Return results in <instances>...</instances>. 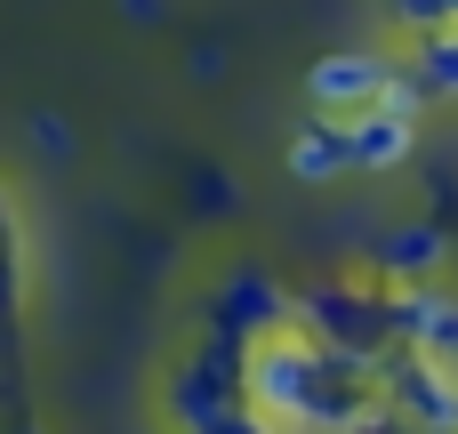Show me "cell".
Segmentation results:
<instances>
[{"label": "cell", "mask_w": 458, "mask_h": 434, "mask_svg": "<svg viewBox=\"0 0 458 434\" xmlns=\"http://www.w3.org/2000/svg\"><path fill=\"white\" fill-rule=\"evenodd\" d=\"M403 330H411V346L427 354V362H458V298H443V290H403Z\"/></svg>", "instance_id": "2"}, {"label": "cell", "mask_w": 458, "mask_h": 434, "mask_svg": "<svg viewBox=\"0 0 458 434\" xmlns=\"http://www.w3.org/2000/svg\"><path fill=\"white\" fill-rule=\"evenodd\" d=\"M394 395L411 403V419H419V427H435V434H451V427H458L451 362H427V354H419V362H403V370H394Z\"/></svg>", "instance_id": "3"}, {"label": "cell", "mask_w": 458, "mask_h": 434, "mask_svg": "<svg viewBox=\"0 0 458 434\" xmlns=\"http://www.w3.org/2000/svg\"><path fill=\"white\" fill-rule=\"evenodd\" d=\"M290 169H298V177H346V169H354V145H346V121H322V129H298V145H290Z\"/></svg>", "instance_id": "5"}, {"label": "cell", "mask_w": 458, "mask_h": 434, "mask_svg": "<svg viewBox=\"0 0 458 434\" xmlns=\"http://www.w3.org/2000/svg\"><path fill=\"white\" fill-rule=\"evenodd\" d=\"M346 145H354V169H394V161L419 145V121H411V113L370 105V113H354V121H346Z\"/></svg>", "instance_id": "4"}, {"label": "cell", "mask_w": 458, "mask_h": 434, "mask_svg": "<svg viewBox=\"0 0 458 434\" xmlns=\"http://www.w3.org/2000/svg\"><path fill=\"white\" fill-rule=\"evenodd\" d=\"M306 89H314V105H322L330 121H354V113H370V105H386L394 64H378V56H322V64L306 72Z\"/></svg>", "instance_id": "1"}, {"label": "cell", "mask_w": 458, "mask_h": 434, "mask_svg": "<svg viewBox=\"0 0 458 434\" xmlns=\"http://www.w3.org/2000/svg\"><path fill=\"white\" fill-rule=\"evenodd\" d=\"M419 89L458 97V32H427V48H419Z\"/></svg>", "instance_id": "6"}]
</instances>
